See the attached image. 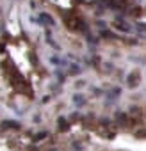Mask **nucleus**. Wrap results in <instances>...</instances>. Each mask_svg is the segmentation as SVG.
<instances>
[{
    "mask_svg": "<svg viewBox=\"0 0 146 151\" xmlns=\"http://www.w3.org/2000/svg\"><path fill=\"white\" fill-rule=\"evenodd\" d=\"M112 27H114L116 30H119V32H125V34H130V32L135 30L128 22H123V20H116V22L112 23Z\"/></svg>",
    "mask_w": 146,
    "mask_h": 151,
    "instance_id": "f257e3e1",
    "label": "nucleus"
},
{
    "mask_svg": "<svg viewBox=\"0 0 146 151\" xmlns=\"http://www.w3.org/2000/svg\"><path fill=\"white\" fill-rule=\"evenodd\" d=\"M39 20H41V22H43L45 25H50V27H53V25H55L53 18H52V16H50L48 13H41V14H39Z\"/></svg>",
    "mask_w": 146,
    "mask_h": 151,
    "instance_id": "f03ea898",
    "label": "nucleus"
},
{
    "mask_svg": "<svg viewBox=\"0 0 146 151\" xmlns=\"http://www.w3.org/2000/svg\"><path fill=\"white\" fill-rule=\"evenodd\" d=\"M126 84L130 86V87H135L137 84H139V78H137V73H132L130 77L126 78Z\"/></svg>",
    "mask_w": 146,
    "mask_h": 151,
    "instance_id": "7ed1b4c3",
    "label": "nucleus"
},
{
    "mask_svg": "<svg viewBox=\"0 0 146 151\" xmlns=\"http://www.w3.org/2000/svg\"><path fill=\"white\" fill-rule=\"evenodd\" d=\"M2 126H4V128H18L20 124H18V123H4Z\"/></svg>",
    "mask_w": 146,
    "mask_h": 151,
    "instance_id": "20e7f679",
    "label": "nucleus"
},
{
    "mask_svg": "<svg viewBox=\"0 0 146 151\" xmlns=\"http://www.w3.org/2000/svg\"><path fill=\"white\" fill-rule=\"evenodd\" d=\"M59 126H61V130L68 128V123H66V119H59Z\"/></svg>",
    "mask_w": 146,
    "mask_h": 151,
    "instance_id": "39448f33",
    "label": "nucleus"
}]
</instances>
